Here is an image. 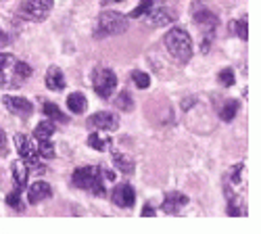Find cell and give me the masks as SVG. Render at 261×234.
<instances>
[{
    "label": "cell",
    "mask_w": 261,
    "mask_h": 234,
    "mask_svg": "<svg viewBox=\"0 0 261 234\" xmlns=\"http://www.w3.org/2000/svg\"><path fill=\"white\" fill-rule=\"evenodd\" d=\"M13 61H15V59H13L11 55H7V53H0V71H5V69H9Z\"/></svg>",
    "instance_id": "29"
},
{
    "label": "cell",
    "mask_w": 261,
    "mask_h": 234,
    "mask_svg": "<svg viewBox=\"0 0 261 234\" xmlns=\"http://www.w3.org/2000/svg\"><path fill=\"white\" fill-rule=\"evenodd\" d=\"M111 201H113L117 207L132 209L134 203H136V193H134V188L129 186V184H119V186H115V190H113Z\"/></svg>",
    "instance_id": "8"
},
{
    "label": "cell",
    "mask_w": 261,
    "mask_h": 234,
    "mask_svg": "<svg viewBox=\"0 0 261 234\" xmlns=\"http://www.w3.org/2000/svg\"><path fill=\"white\" fill-rule=\"evenodd\" d=\"M228 214H230V216H241V214H243V209H236V207L230 205V207H228Z\"/></svg>",
    "instance_id": "35"
},
{
    "label": "cell",
    "mask_w": 261,
    "mask_h": 234,
    "mask_svg": "<svg viewBox=\"0 0 261 234\" xmlns=\"http://www.w3.org/2000/svg\"><path fill=\"white\" fill-rule=\"evenodd\" d=\"M102 3L107 5V3H123V0H102Z\"/></svg>",
    "instance_id": "36"
},
{
    "label": "cell",
    "mask_w": 261,
    "mask_h": 234,
    "mask_svg": "<svg viewBox=\"0 0 261 234\" xmlns=\"http://www.w3.org/2000/svg\"><path fill=\"white\" fill-rule=\"evenodd\" d=\"M241 172H243V163H241V165H234V172H232V180H234V182L241 180Z\"/></svg>",
    "instance_id": "32"
},
{
    "label": "cell",
    "mask_w": 261,
    "mask_h": 234,
    "mask_svg": "<svg viewBox=\"0 0 261 234\" xmlns=\"http://www.w3.org/2000/svg\"><path fill=\"white\" fill-rule=\"evenodd\" d=\"M132 80H134V84H136V88H140V90H146L148 86H150V77L146 75V73H142V71H132Z\"/></svg>",
    "instance_id": "24"
},
{
    "label": "cell",
    "mask_w": 261,
    "mask_h": 234,
    "mask_svg": "<svg viewBox=\"0 0 261 234\" xmlns=\"http://www.w3.org/2000/svg\"><path fill=\"white\" fill-rule=\"evenodd\" d=\"M113 161H115V165L121 169V172H125V174H132L134 172V161H129L125 155L113 153Z\"/></svg>",
    "instance_id": "22"
},
{
    "label": "cell",
    "mask_w": 261,
    "mask_h": 234,
    "mask_svg": "<svg viewBox=\"0 0 261 234\" xmlns=\"http://www.w3.org/2000/svg\"><path fill=\"white\" fill-rule=\"evenodd\" d=\"M153 3H155V0H142V3L132 11V13H129V17H142L150 7H153Z\"/></svg>",
    "instance_id": "28"
},
{
    "label": "cell",
    "mask_w": 261,
    "mask_h": 234,
    "mask_svg": "<svg viewBox=\"0 0 261 234\" xmlns=\"http://www.w3.org/2000/svg\"><path fill=\"white\" fill-rule=\"evenodd\" d=\"M67 107H69V111H71L73 115H80V113L86 111V107H88V100H86V96H84L82 92H73V94H69V98H67Z\"/></svg>",
    "instance_id": "16"
},
{
    "label": "cell",
    "mask_w": 261,
    "mask_h": 234,
    "mask_svg": "<svg viewBox=\"0 0 261 234\" xmlns=\"http://www.w3.org/2000/svg\"><path fill=\"white\" fill-rule=\"evenodd\" d=\"M232 30H234V34H236L238 38H243V40L249 38V32H247V19H245V17H243L241 21H234V23H232Z\"/></svg>",
    "instance_id": "25"
},
{
    "label": "cell",
    "mask_w": 261,
    "mask_h": 234,
    "mask_svg": "<svg viewBox=\"0 0 261 234\" xmlns=\"http://www.w3.org/2000/svg\"><path fill=\"white\" fill-rule=\"evenodd\" d=\"M73 186L84 188V190H92L96 195H105V188H102V174H100V167L96 165H84L77 167L73 172L71 178Z\"/></svg>",
    "instance_id": "3"
},
{
    "label": "cell",
    "mask_w": 261,
    "mask_h": 234,
    "mask_svg": "<svg viewBox=\"0 0 261 234\" xmlns=\"http://www.w3.org/2000/svg\"><path fill=\"white\" fill-rule=\"evenodd\" d=\"M220 84L222 86H226V88H230V86H234V71L230 69V67H226V69H222L220 71Z\"/></svg>",
    "instance_id": "26"
},
{
    "label": "cell",
    "mask_w": 261,
    "mask_h": 234,
    "mask_svg": "<svg viewBox=\"0 0 261 234\" xmlns=\"http://www.w3.org/2000/svg\"><path fill=\"white\" fill-rule=\"evenodd\" d=\"M9 153V146H7V134L0 130V155H7Z\"/></svg>",
    "instance_id": "31"
},
{
    "label": "cell",
    "mask_w": 261,
    "mask_h": 234,
    "mask_svg": "<svg viewBox=\"0 0 261 234\" xmlns=\"http://www.w3.org/2000/svg\"><path fill=\"white\" fill-rule=\"evenodd\" d=\"M50 195H53V188H50V184L44 182V180H38V182H34L32 186H28V199H30V203H34V205L50 199Z\"/></svg>",
    "instance_id": "10"
},
{
    "label": "cell",
    "mask_w": 261,
    "mask_h": 234,
    "mask_svg": "<svg viewBox=\"0 0 261 234\" xmlns=\"http://www.w3.org/2000/svg\"><path fill=\"white\" fill-rule=\"evenodd\" d=\"M7 203H9L13 209H23V205H21V190H19V188H15L13 193L7 195Z\"/></svg>",
    "instance_id": "27"
},
{
    "label": "cell",
    "mask_w": 261,
    "mask_h": 234,
    "mask_svg": "<svg viewBox=\"0 0 261 234\" xmlns=\"http://www.w3.org/2000/svg\"><path fill=\"white\" fill-rule=\"evenodd\" d=\"M155 214H157V211H155L153 207H148V205H146V207L142 209V216H144V218H153Z\"/></svg>",
    "instance_id": "33"
},
{
    "label": "cell",
    "mask_w": 261,
    "mask_h": 234,
    "mask_svg": "<svg viewBox=\"0 0 261 234\" xmlns=\"http://www.w3.org/2000/svg\"><path fill=\"white\" fill-rule=\"evenodd\" d=\"M15 144H17V151H19V155H21V159L23 161H34L36 159V155H38V148L34 146V142L30 140V136H25V134H17L15 136Z\"/></svg>",
    "instance_id": "12"
},
{
    "label": "cell",
    "mask_w": 261,
    "mask_h": 234,
    "mask_svg": "<svg viewBox=\"0 0 261 234\" xmlns=\"http://www.w3.org/2000/svg\"><path fill=\"white\" fill-rule=\"evenodd\" d=\"M142 17L150 28H163V25H169L171 21L176 19V13H173L171 9H167V7H157V9L150 7Z\"/></svg>",
    "instance_id": "5"
},
{
    "label": "cell",
    "mask_w": 261,
    "mask_h": 234,
    "mask_svg": "<svg viewBox=\"0 0 261 234\" xmlns=\"http://www.w3.org/2000/svg\"><path fill=\"white\" fill-rule=\"evenodd\" d=\"M42 111H44V115H46L48 119H57V121H61V123L67 121V117L63 115V111L57 107L55 102H48V100H46L44 105H42Z\"/></svg>",
    "instance_id": "19"
},
{
    "label": "cell",
    "mask_w": 261,
    "mask_h": 234,
    "mask_svg": "<svg viewBox=\"0 0 261 234\" xmlns=\"http://www.w3.org/2000/svg\"><path fill=\"white\" fill-rule=\"evenodd\" d=\"M194 21H197V25L205 28L207 32H213L217 28V23H220L215 13H211L207 7H201V5L194 7Z\"/></svg>",
    "instance_id": "11"
},
{
    "label": "cell",
    "mask_w": 261,
    "mask_h": 234,
    "mask_svg": "<svg viewBox=\"0 0 261 234\" xmlns=\"http://www.w3.org/2000/svg\"><path fill=\"white\" fill-rule=\"evenodd\" d=\"M238 109H241V102L234 100V98H230V100L224 102V107H222V111H220V117H222L224 121H232V119L236 117Z\"/></svg>",
    "instance_id": "18"
},
{
    "label": "cell",
    "mask_w": 261,
    "mask_h": 234,
    "mask_svg": "<svg viewBox=\"0 0 261 234\" xmlns=\"http://www.w3.org/2000/svg\"><path fill=\"white\" fill-rule=\"evenodd\" d=\"M115 86H117V75L111 69L96 67L92 71V88H94V92L100 98H109V96H111L115 92Z\"/></svg>",
    "instance_id": "4"
},
{
    "label": "cell",
    "mask_w": 261,
    "mask_h": 234,
    "mask_svg": "<svg viewBox=\"0 0 261 234\" xmlns=\"http://www.w3.org/2000/svg\"><path fill=\"white\" fill-rule=\"evenodd\" d=\"M55 134V121L53 119H46V121H40L34 130V136L36 140H50V136Z\"/></svg>",
    "instance_id": "17"
},
{
    "label": "cell",
    "mask_w": 261,
    "mask_h": 234,
    "mask_svg": "<svg viewBox=\"0 0 261 234\" xmlns=\"http://www.w3.org/2000/svg\"><path fill=\"white\" fill-rule=\"evenodd\" d=\"M188 203H190V201H188L186 195L178 193V190H173V193H167V195H165L161 209L165 211V214H169V216H178Z\"/></svg>",
    "instance_id": "9"
},
{
    "label": "cell",
    "mask_w": 261,
    "mask_h": 234,
    "mask_svg": "<svg viewBox=\"0 0 261 234\" xmlns=\"http://www.w3.org/2000/svg\"><path fill=\"white\" fill-rule=\"evenodd\" d=\"M7 44H9V36H7V32L0 30V48L7 46Z\"/></svg>",
    "instance_id": "34"
},
{
    "label": "cell",
    "mask_w": 261,
    "mask_h": 234,
    "mask_svg": "<svg viewBox=\"0 0 261 234\" xmlns=\"http://www.w3.org/2000/svg\"><path fill=\"white\" fill-rule=\"evenodd\" d=\"M163 42H165L167 53L176 59L178 63H188L190 61V57H192V40H190L186 30H182V28L169 30L165 34Z\"/></svg>",
    "instance_id": "1"
},
{
    "label": "cell",
    "mask_w": 261,
    "mask_h": 234,
    "mask_svg": "<svg viewBox=\"0 0 261 234\" xmlns=\"http://www.w3.org/2000/svg\"><path fill=\"white\" fill-rule=\"evenodd\" d=\"M127 32V17L117 13V11H105L96 19L94 28V38H105V36H117Z\"/></svg>",
    "instance_id": "2"
},
{
    "label": "cell",
    "mask_w": 261,
    "mask_h": 234,
    "mask_svg": "<svg viewBox=\"0 0 261 234\" xmlns=\"http://www.w3.org/2000/svg\"><path fill=\"white\" fill-rule=\"evenodd\" d=\"M115 107L119 109V111H132L134 109V100H132V96H129L127 92H121V94H117V98H115Z\"/></svg>",
    "instance_id": "21"
},
{
    "label": "cell",
    "mask_w": 261,
    "mask_h": 234,
    "mask_svg": "<svg viewBox=\"0 0 261 234\" xmlns=\"http://www.w3.org/2000/svg\"><path fill=\"white\" fill-rule=\"evenodd\" d=\"M30 3H34V5H36V7H40V9H46V11H50L55 0H30Z\"/></svg>",
    "instance_id": "30"
},
{
    "label": "cell",
    "mask_w": 261,
    "mask_h": 234,
    "mask_svg": "<svg viewBox=\"0 0 261 234\" xmlns=\"http://www.w3.org/2000/svg\"><path fill=\"white\" fill-rule=\"evenodd\" d=\"M28 176H30V169L23 161H15L13 163V180L17 184L19 190H23L28 186Z\"/></svg>",
    "instance_id": "13"
},
{
    "label": "cell",
    "mask_w": 261,
    "mask_h": 234,
    "mask_svg": "<svg viewBox=\"0 0 261 234\" xmlns=\"http://www.w3.org/2000/svg\"><path fill=\"white\" fill-rule=\"evenodd\" d=\"M38 153L40 157H44V159H53L55 157V146L50 140H38Z\"/></svg>",
    "instance_id": "23"
},
{
    "label": "cell",
    "mask_w": 261,
    "mask_h": 234,
    "mask_svg": "<svg viewBox=\"0 0 261 234\" xmlns=\"http://www.w3.org/2000/svg\"><path fill=\"white\" fill-rule=\"evenodd\" d=\"M21 13H23L30 21H42V19H46V17H48L50 11L40 9V7H36L34 3H30V0H28V3L21 5Z\"/></svg>",
    "instance_id": "15"
},
{
    "label": "cell",
    "mask_w": 261,
    "mask_h": 234,
    "mask_svg": "<svg viewBox=\"0 0 261 234\" xmlns=\"http://www.w3.org/2000/svg\"><path fill=\"white\" fill-rule=\"evenodd\" d=\"M46 86L50 90H63L65 88V75L57 65L48 67V71H46Z\"/></svg>",
    "instance_id": "14"
},
{
    "label": "cell",
    "mask_w": 261,
    "mask_h": 234,
    "mask_svg": "<svg viewBox=\"0 0 261 234\" xmlns=\"http://www.w3.org/2000/svg\"><path fill=\"white\" fill-rule=\"evenodd\" d=\"M88 125L96 127V130H105V132H113L119 127V117L111 111H98L94 115H90Z\"/></svg>",
    "instance_id": "6"
},
{
    "label": "cell",
    "mask_w": 261,
    "mask_h": 234,
    "mask_svg": "<svg viewBox=\"0 0 261 234\" xmlns=\"http://www.w3.org/2000/svg\"><path fill=\"white\" fill-rule=\"evenodd\" d=\"M88 144L92 146V148H96V151H107V146L111 144V138L109 136H100V134H90L88 136Z\"/></svg>",
    "instance_id": "20"
},
{
    "label": "cell",
    "mask_w": 261,
    "mask_h": 234,
    "mask_svg": "<svg viewBox=\"0 0 261 234\" xmlns=\"http://www.w3.org/2000/svg\"><path fill=\"white\" fill-rule=\"evenodd\" d=\"M3 102H5L7 111H11L13 115L30 117L34 113V105L28 98H21V96H3Z\"/></svg>",
    "instance_id": "7"
}]
</instances>
